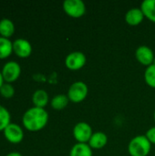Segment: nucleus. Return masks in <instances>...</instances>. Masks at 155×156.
Masks as SVG:
<instances>
[{
  "instance_id": "23",
  "label": "nucleus",
  "mask_w": 155,
  "mask_h": 156,
  "mask_svg": "<svg viewBox=\"0 0 155 156\" xmlns=\"http://www.w3.org/2000/svg\"><path fill=\"white\" fill-rule=\"evenodd\" d=\"M5 156H22V154L18 152H12V153L7 154Z\"/></svg>"
},
{
  "instance_id": "1",
  "label": "nucleus",
  "mask_w": 155,
  "mask_h": 156,
  "mask_svg": "<svg viewBox=\"0 0 155 156\" xmlns=\"http://www.w3.org/2000/svg\"><path fill=\"white\" fill-rule=\"evenodd\" d=\"M48 122V113L43 108L32 107L28 109L22 117L24 127L29 132L42 130Z\"/></svg>"
},
{
  "instance_id": "14",
  "label": "nucleus",
  "mask_w": 155,
  "mask_h": 156,
  "mask_svg": "<svg viewBox=\"0 0 155 156\" xmlns=\"http://www.w3.org/2000/svg\"><path fill=\"white\" fill-rule=\"evenodd\" d=\"M15 32V25L12 20L8 18H3L0 20V36L5 38H9Z\"/></svg>"
},
{
  "instance_id": "21",
  "label": "nucleus",
  "mask_w": 155,
  "mask_h": 156,
  "mask_svg": "<svg viewBox=\"0 0 155 156\" xmlns=\"http://www.w3.org/2000/svg\"><path fill=\"white\" fill-rule=\"evenodd\" d=\"M0 94L3 98L5 99H10L14 96L15 94V89L11 85V83H6L5 82L2 87L0 88Z\"/></svg>"
},
{
  "instance_id": "6",
  "label": "nucleus",
  "mask_w": 155,
  "mask_h": 156,
  "mask_svg": "<svg viewBox=\"0 0 155 156\" xmlns=\"http://www.w3.org/2000/svg\"><path fill=\"white\" fill-rule=\"evenodd\" d=\"M1 72L5 82L12 83L19 78L21 74V67L16 61H8L4 65Z\"/></svg>"
},
{
  "instance_id": "13",
  "label": "nucleus",
  "mask_w": 155,
  "mask_h": 156,
  "mask_svg": "<svg viewBox=\"0 0 155 156\" xmlns=\"http://www.w3.org/2000/svg\"><path fill=\"white\" fill-rule=\"evenodd\" d=\"M48 94L44 90H37L32 95V102L34 104V107L44 109V107L48 105Z\"/></svg>"
},
{
  "instance_id": "20",
  "label": "nucleus",
  "mask_w": 155,
  "mask_h": 156,
  "mask_svg": "<svg viewBox=\"0 0 155 156\" xmlns=\"http://www.w3.org/2000/svg\"><path fill=\"white\" fill-rule=\"evenodd\" d=\"M144 80L147 85L155 89V63L146 68L144 72Z\"/></svg>"
},
{
  "instance_id": "24",
  "label": "nucleus",
  "mask_w": 155,
  "mask_h": 156,
  "mask_svg": "<svg viewBox=\"0 0 155 156\" xmlns=\"http://www.w3.org/2000/svg\"><path fill=\"white\" fill-rule=\"evenodd\" d=\"M5 83V80H4V78H3V75H2V72L0 71V88L2 87V85Z\"/></svg>"
},
{
  "instance_id": "9",
  "label": "nucleus",
  "mask_w": 155,
  "mask_h": 156,
  "mask_svg": "<svg viewBox=\"0 0 155 156\" xmlns=\"http://www.w3.org/2000/svg\"><path fill=\"white\" fill-rule=\"evenodd\" d=\"M13 52L19 58H25L31 55L32 46L25 38H17L13 42Z\"/></svg>"
},
{
  "instance_id": "19",
  "label": "nucleus",
  "mask_w": 155,
  "mask_h": 156,
  "mask_svg": "<svg viewBox=\"0 0 155 156\" xmlns=\"http://www.w3.org/2000/svg\"><path fill=\"white\" fill-rule=\"evenodd\" d=\"M10 120V112L7 111L6 108L0 105V132L4 131L8 126V124L11 123Z\"/></svg>"
},
{
  "instance_id": "17",
  "label": "nucleus",
  "mask_w": 155,
  "mask_h": 156,
  "mask_svg": "<svg viewBox=\"0 0 155 156\" xmlns=\"http://www.w3.org/2000/svg\"><path fill=\"white\" fill-rule=\"evenodd\" d=\"M69 102V97L68 95L65 94H58L56 96H54L50 101V105L51 107L56 110V111H61L63 109H65L68 104Z\"/></svg>"
},
{
  "instance_id": "7",
  "label": "nucleus",
  "mask_w": 155,
  "mask_h": 156,
  "mask_svg": "<svg viewBox=\"0 0 155 156\" xmlns=\"http://www.w3.org/2000/svg\"><path fill=\"white\" fill-rule=\"evenodd\" d=\"M87 58L81 51H73L65 58V65L70 70H79L86 64Z\"/></svg>"
},
{
  "instance_id": "10",
  "label": "nucleus",
  "mask_w": 155,
  "mask_h": 156,
  "mask_svg": "<svg viewBox=\"0 0 155 156\" xmlns=\"http://www.w3.org/2000/svg\"><path fill=\"white\" fill-rule=\"evenodd\" d=\"M135 57L141 64L147 66V67L153 65L155 59L154 54H153V50L147 46L139 47L136 49Z\"/></svg>"
},
{
  "instance_id": "4",
  "label": "nucleus",
  "mask_w": 155,
  "mask_h": 156,
  "mask_svg": "<svg viewBox=\"0 0 155 156\" xmlns=\"http://www.w3.org/2000/svg\"><path fill=\"white\" fill-rule=\"evenodd\" d=\"M63 9L69 16L73 18L81 17L86 13V5L81 0H65Z\"/></svg>"
},
{
  "instance_id": "25",
  "label": "nucleus",
  "mask_w": 155,
  "mask_h": 156,
  "mask_svg": "<svg viewBox=\"0 0 155 156\" xmlns=\"http://www.w3.org/2000/svg\"><path fill=\"white\" fill-rule=\"evenodd\" d=\"M154 122H155V112H154Z\"/></svg>"
},
{
  "instance_id": "5",
  "label": "nucleus",
  "mask_w": 155,
  "mask_h": 156,
  "mask_svg": "<svg viewBox=\"0 0 155 156\" xmlns=\"http://www.w3.org/2000/svg\"><path fill=\"white\" fill-rule=\"evenodd\" d=\"M92 129L90 125L85 122H78L73 128V136L79 144H87L92 136Z\"/></svg>"
},
{
  "instance_id": "8",
  "label": "nucleus",
  "mask_w": 155,
  "mask_h": 156,
  "mask_svg": "<svg viewBox=\"0 0 155 156\" xmlns=\"http://www.w3.org/2000/svg\"><path fill=\"white\" fill-rule=\"evenodd\" d=\"M3 132L5 138L11 144H19L24 138V132L16 123L11 122Z\"/></svg>"
},
{
  "instance_id": "3",
  "label": "nucleus",
  "mask_w": 155,
  "mask_h": 156,
  "mask_svg": "<svg viewBox=\"0 0 155 156\" xmlns=\"http://www.w3.org/2000/svg\"><path fill=\"white\" fill-rule=\"evenodd\" d=\"M89 92V88L86 83L82 81H76L72 83L68 90V97L69 101L79 103L85 100Z\"/></svg>"
},
{
  "instance_id": "11",
  "label": "nucleus",
  "mask_w": 155,
  "mask_h": 156,
  "mask_svg": "<svg viewBox=\"0 0 155 156\" xmlns=\"http://www.w3.org/2000/svg\"><path fill=\"white\" fill-rule=\"evenodd\" d=\"M144 18V15L140 8L134 7L130 9L125 15V21L130 26H138L140 25Z\"/></svg>"
},
{
  "instance_id": "12",
  "label": "nucleus",
  "mask_w": 155,
  "mask_h": 156,
  "mask_svg": "<svg viewBox=\"0 0 155 156\" xmlns=\"http://www.w3.org/2000/svg\"><path fill=\"white\" fill-rule=\"evenodd\" d=\"M108 143V137L102 132H96L92 134L89 141V145L91 149H102Z\"/></svg>"
},
{
  "instance_id": "18",
  "label": "nucleus",
  "mask_w": 155,
  "mask_h": 156,
  "mask_svg": "<svg viewBox=\"0 0 155 156\" xmlns=\"http://www.w3.org/2000/svg\"><path fill=\"white\" fill-rule=\"evenodd\" d=\"M13 52V42L9 38L0 37V59L6 58Z\"/></svg>"
},
{
  "instance_id": "2",
  "label": "nucleus",
  "mask_w": 155,
  "mask_h": 156,
  "mask_svg": "<svg viewBox=\"0 0 155 156\" xmlns=\"http://www.w3.org/2000/svg\"><path fill=\"white\" fill-rule=\"evenodd\" d=\"M152 148V144L145 135H138L132 138L128 145L131 156H147Z\"/></svg>"
},
{
  "instance_id": "15",
  "label": "nucleus",
  "mask_w": 155,
  "mask_h": 156,
  "mask_svg": "<svg viewBox=\"0 0 155 156\" xmlns=\"http://www.w3.org/2000/svg\"><path fill=\"white\" fill-rule=\"evenodd\" d=\"M69 156H92V149L88 144H76L72 146Z\"/></svg>"
},
{
  "instance_id": "16",
  "label": "nucleus",
  "mask_w": 155,
  "mask_h": 156,
  "mask_svg": "<svg viewBox=\"0 0 155 156\" xmlns=\"http://www.w3.org/2000/svg\"><path fill=\"white\" fill-rule=\"evenodd\" d=\"M141 9L144 16L155 23V0H144L142 3Z\"/></svg>"
},
{
  "instance_id": "22",
  "label": "nucleus",
  "mask_w": 155,
  "mask_h": 156,
  "mask_svg": "<svg viewBox=\"0 0 155 156\" xmlns=\"http://www.w3.org/2000/svg\"><path fill=\"white\" fill-rule=\"evenodd\" d=\"M145 136L147 137V139L149 140V142L151 144H155V127L150 128L147 132Z\"/></svg>"
}]
</instances>
